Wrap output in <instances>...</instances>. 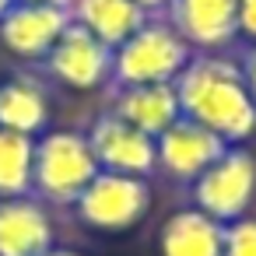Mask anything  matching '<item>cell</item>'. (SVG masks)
Here are the masks:
<instances>
[{"mask_svg": "<svg viewBox=\"0 0 256 256\" xmlns=\"http://www.w3.org/2000/svg\"><path fill=\"white\" fill-rule=\"evenodd\" d=\"M179 116L218 134L228 148L256 137V102L242 81L235 53H193L176 78Z\"/></svg>", "mask_w": 256, "mask_h": 256, "instance_id": "6da1fadb", "label": "cell"}, {"mask_svg": "<svg viewBox=\"0 0 256 256\" xmlns=\"http://www.w3.org/2000/svg\"><path fill=\"white\" fill-rule=\"evenodd\" d=\"M95 151L88 134L81 130H46L36 137V162H32V196L46 207H74V200L88 190L98 176Z\"/></svg>", "mask_w": 256, "mask_h": 256, "instance_id": "7a4b0ae2", "label": "cell"}, {"mask_svg": "<svg viewBox=\"0 0 256 256\" xmlns=\"http://www.w3.org/2000/svg\"><path fill=\"white\" fill-rule=\"evenodd\" d=\"M193 60L186 39L162 18L151 14L123 46L112 50V81L109 88L126 84H176L182 67Z\"/></svg>", "mask_w": 256, "mask_h": 256, "instance_id": "3957f363", "label": "cell"}, {"mask_svg": "<svg viewBox=\"0 0 256 256\" xmlns=\"http://www.w3.org/2000/svg\"><path fill=\"white\" fill-rule=\"evenodd\" d=\"M74 218L102 235H120L137 228L151 210V182L137 176L98 172L88 190L74 200Z\"/></svg>", "mask_w": 256, "mask_h": 256, "instance_id": "277c9868", "label": "cell"}, {"mask_svg": "<svg viewBox=\"0 0 256 256\" xmlns=\"http://www.w3.org/2000/svg\"><path fill=\"white\" fill-rule=\"evenodd\" d=\"M190 207L204 210L207 218L232 224L249 214L256 200V158L246 148H228L193 186H190Z\"/></svg>", "mask_w": 256, "mask_h": 256, "instance_id": "5b68a950", "label": "cell"}, {"mask_svg": "<svg viewBox=\"0 0 256 256\" xmlns=\"http://www.w3.org/2000/svg\"><path fill=\"white\" fill-rule=\"evenodd\" d=\"M39 67L46 78H53L64 88L95 92V88H109L112 81V50L98 42L92 32H84L81 25H74L70 18L67 32L56 39V46Z\"/></svg>", "mask_w": 256, "mask_h": 256, "instance_id": "8992f818", "label": "cell"}, {"mask_svg": "<svg viewBox=\"0 0 256 256\" xmlns=\"http://www.w3.org/2000/svg\"><path fill=\"white\" fill-rule=\"evenodd\" d=\"M88 144L95 151V162L102 172H116V176H137V179H151L158 172V151H154V137L140 134L137 126H130L126 120H120L116 112L102 109L92 126H88Z\"/></svg>", "mask_w": 256, "mask_h": 256, "instance_id": "52a82bcc", "label": "cell"}, {"mask_svg": "<svg viewBox=\"0 0 256 256\" xmlns=\"http://www.w3.org/2000/svg\"><path fill=\"white\" fill-rule=\"evenodd\" d=\"M162 18L193 53H228L238 46V0H168Z\"/></svg>", "mask_w": 256, "mask_h": 256, "instance_id": "ba28073f", "label": "cell"}, {"mask_svg": "<svg viewBox=\"0 0 256 256\" xmlns=\"http://www.w3.org/2000/svg\"><path fill=\"white\" fill-rule=\"evenodd\" d=\"M154 151H158V172H165L172 182L193 186L228 151V144L218 134L204 130L200 123L179 116L165 134L154 137Z\"/></svg>", "mask_w": 256, "mask_h": 256, "instance_id": "9c48e42d", "label": "cell"}, {"mask_svg": "<svg viewBox=\"0 0 256 256\" xmlns=\"http://www.w3.org/2000/svg\"><path fill=\"white\" fill-rule=\"evenodd\" d=\"M67 25H70V11L64 8L14 0V8L0 18V46L25 64H42L56 46V39L67 32Z\"/></svg>", "mask_w": 256, "mask_h": 256, "instance_id": "30bf717a", "label": "cell"}, {"mask_svg": "<svg viewBox=\"0 0 256 256\" xmlns=\"http://www.w3.org/2000/svg\"><path fill=\"white\" fill-rule=\"evenodd\" d=\"M56 246L53 218L36 196L0 200V256H42Z\"/></svg>", "mask_w": 256, "mask_h": 256, "instance_id": "8fae6325", "label": "cell"}, {"mask_svg": "<svg viewBox=\"0 0 256 256\" xmlns=\"http://www.w3.org/2000/svg\"><path fill=\"white\" fill-rule=\"evenodd\" d=\"M109 112L126 120L148 137L165 134L179 120V95L176 84H126L109 88Z\"/></svg>", "mask_w": 256, "mask_h": 256, "instance_id": "7c38bea8", "label": "cell"}, {"mask_svg": "<svg viewBox=\"0 0 256 256\" xmlns=\"http://www.w3.org/2000/svg\"><path fill=\"white\" fill-rule=\"evenodd\" d=\"M53 98L36 74H11L0 81V130L42 137L50 130Z\"/></svg>", "mask_w": 256, "mask_h": 256, "instance_id": "4fadbf2b", "label": "cell"}, {"mask_svg": "<svg viewBox=\"0 0 256 256\" xmlns=\"http://www.w3.org/2000/svg\"><path fill=\"white\" fill-rule=\"evenodd\" d=\"M224 224L196 207L172 210L158 228V256H221Z\"/></svg>", "mask_w": 256, "mask_h": 256, "instance_id": "5bb4252c", "label": "cell"}, {"mask_svg": "<svg viewBox=\"0 0 256 256\" xmlns=\"http://www.w3.org/2000/svg\"><path fill=\"white\" fill-rule=\"evenodd\" d=\"M70 18H74V25L92 32L98 42L116 50L151 14L137 4V0H74V4H70Z\"/></svg>", "mask_w": 256, "mask_h": 256, "instance_id": "9a60e30c", "label": "cell"}, {"mask_svg": "<svg viewBox=\"0 0 256 256\" xmlns=\"http://www.w3.org/2000/svg\"><path fill=\"white\" fill-rule=\"evenodd\" d=\"M32 162L36 137L0 130V200L32 196Z\"/></svg>", "mask_w": 256, "mask_h": 256, "instance_id": "2e32d148", "label": "cell"}, {"mask_svg": "<svg viewBox=\"0 0 256 256\" xmlns=\"http://www.w3.org/2000/svg\"><path fill=\"white\" fill-rule=\"evenodd\" d=\"M221 256H256V218L252 214L224 224V252Z\"/></svg>", "mask_w": 256, "mask_h": 256, "instance_id": "e0dca14e", "label": "cell"}, {"mask_svg": "<svg viewBox=\"0 0 256 256\" xmlns=\"http://www.w3.org/2000/svg\"><path fill=\"white\" fill-rule=\"evenodd\" d=\"M238 42L256 46V0H238Z\"/></svg>", "mask_w": 256, "mask_h": 256, "instance_id": "ac0fdd59", "label": "cell"}, {"mask_svg": "<svg viewBox=\"0 0 256 256\" xmlns=\"http://www.w3.org/2000/svg\"><path fill=\"white\" fill-rule=\"evenodd\" d=\"M235 60H238L242 81H246V88H249V95H252V102H256V46H242V42H238Z\"/></svg>", "mask_w": 256, "mask_h": 256, "instance_id": "d6986e66", "label": "cell"}, {"mask_svg": "<svg viewBox=\"0 0 256 256\" xmlns=\"http://www.w3.org/2000/svg\"><path fill=\"white\" fill-rule=\"evenodd\" d=\"M137 4L148 11V14H165V8H168V0H137Z\"/></svg>", "mask_w": 256, "mask_h": 256, "instance_id": "ffe728a7", "label": "cell"}, {"mask_svg": "<svg viewBox=\"0 0 256 256\" xmlns=\"http://www.w3.org/2000/svg\"><path fill=\"white\" fill-rule=\"evenodd\" d=\"M22 4H50V8H64V11H70L74 0H22Z\"/></svg>", "mask_w": 256, "mask_h": 256, "instance_id": "44dd1931", "label": "cell"}, {"mask_svg": "<svg viewBox=\"0 0 256 256\" xmlns=\"http://www.w3.org/2000/svg\"><path fill=\"white\" fill-rule=\"evenodd\" d=\"M42 256H81V252H78V249H56V246H53V249L42 252Z\"/></svg>", "mask_w": 256, "mask_h": 256, "instance_id": "7402d4cb", "label": "cell"}, {"mask_svg": "<svg viewBox=\"0 0 256 256\" xmlns=\"http://www.w3.org/2000/svg\"><path fill=\"white\" fill-rule=\"evenodd\" d=\"M11 8H14V0H0V18H4V14H8Z\"/></svg>", "mask_w": 256, "mask_h": 256, "instance_id": "603a6c76", "label": "cell"}]
</instances>
